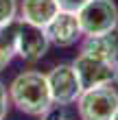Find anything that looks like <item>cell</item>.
<instances>
[{"label":"cell","mask_w":118,"mask_h":120,"mask_svg":"<svg viewBox=\"0 0 118 120\" xmlns=\"http://www.w3.org/2000/svg\"><path fill=\"white\" fill-rule=\"evenodd\" d=\"M9 98L11 105H15L26 116H42L55 105L46 74L37 72V70L20 72L9 85Z\"/></svg>","instance_id":"1"},{"label":"cell","mask_w":118,"mask_h":120,"mask_svg":"<svg viewBox=\"0 0 118 120\" xmlns=\"http://www.w3.org/2000/svg\"><path fill=\"white\" fill-rule=\"evenodd\" d=\"M83 37L109 33L118 26V7L114 0H90L77 11Z\"/></svg>","instance_id":"2"},{"label":"cell","mask_w":118,"mask_h":120,"mask_svg":"<svg viewBox=\"0 0 118 120\" xmlns=\"http://www.w3.org/2000/svg\"><path fill=\"white\" fill-rule=\"evenodd\" d=\"M118 109V92L112 85L83 90L77 98V114L81 120H112Z\"/></svg>","instance_id":"3"},{"label":"cell","mask_w":118,"mask_h":120,"mask_svg":"<svg viewBox=\"0 0 118 120\" xmlns=\"http://www.w3.org/2000/svg\"><path fill=\"white\" fill-rule=\"evenodd\" d=\"M46 81H48V87H50L53 103L61 105V107L77 103V98L83 92L72 63H59V66H55L46 74Z\"/></svg>","instance_id":"4"},{"label":"cell","mask_w":118,"mask_h":120,"mask_svg":"<svg viewBox=\"0 0 118 120\" xmlns=\"http://www.w3.org/2000/svg\"><path fill=\"white\" fill-rule=\"evenodd\" d=\"M50 39H48L46 31L42 26H35L31 22H24L22 18L15 20V48H18V57H22L24 61H39L48 52Z\"/></svg>","instance_id":"5"},{"label":"cell","mask_w":118,"mask_h":120,"mask_svg":"<svg viewBox=\"0 0 118 120\" xmlns=\"http://www.w3.org/2000/svg\"><path fill=\"white\" fill-rule=\"evenodd\" d=\"M74 72L79 76V83L83 90H92L101 85H112V81L116 79V68L109 66L107 61H103L99 57L90 52H79V57L72 61Z\"/></svg>","instance_id":"6"},{"label":"cell","mask_w":118,"mask_h":120,"mask_svg":"<svg viewBox=\"0 0 118 120\" xmlns=\"http://www.w3.org/2000/svg\"><path fill=\"white\" fill-rule=\"evenodd\" d=\"M44 31L48 35V39H50V44L59 46V48L74 46L83 37L79 15L72 13V11H59L57 15L44 26Z\"/></svg>","instance_id":"7"},{"label":"cell","mask_w":118,"mask_h":120,"mask_svg":"<svg viewBox=\"0 0 118 120\" xmlns=\"http://www.w3.org/2000/svg\"><path fill=\"white\" fill-rule=\"evenodd\" d=\"M83 52H90L94 57H99L103 61H107L109 66H114L118 70V26L109 33L94 35V37H85L81 44Z\"/></svg>","instance_id":"8"},{"label":"cell","mask_w":118,"mask_h":120,"mask_svg":"<svg viewBox=\"0 0 118 120\" xmlns=\"http://www.w3.org/2000/svg\"><path fill=\"white\" fill-rule=\"evenodd\" d=\"M61 9L57 0H22L20 2V18L35 26H44L57 15Z\"/></svg>","instance_id":"9"},{"label":"cell","mask_w":118,"mask_h":120,"mask_svg":"<svg viewBox=\"0 0 118 120\" xmlns=\"http://www.w3.org/2000/svg\"><path fill=\"white\" fill-rule=\"evenodd\" d=\"M13 57H18V48H15V22L0 26V70H4Z\"/></svg>","instance_id":"10"},{"label":"cell","mask_w":118,"mask_h":120,"mask_svg":"<svg viewBox=\"0 0 118 120\" xmlns=\"http://www.w3.org/2000/svg\"><path fill=\"white\" fill-rule=\"evenodd\" d=\"M20 4L18 0H0V26H7L18 20Z\"/></svg>","instance_id":"11"},{"label":"cell","mask_w":118,"mask_h":120,"mask_svg":"<svg viewBox=\"0 0 118 120\" xmlns=\"http://www.w3.org/2000/svg\"><path fill=\"white\" fill-rule=\"evenodd\" d=\"M39 120H72V116L68 114V111L61 107V105H53L50 109L46 111V114H42Z\"/></svg>","instance_id":"12"},{"label":"cell","mask_w":118,"mask_h":120,"mask_svg":"<svg viewBox=\"0 0 118 120\" xmlns=\"http://www.w3.org/2000/svg\"><path fill=\"white\" fill-rule=\"evenodd\" d=\"M9 105H11V98H9V87L0 81V120L7 118V111H9Z\"/></svg>","instance_id":"13"},{"label":"cell","mask_w":118,"mask_h":120,"mask_svg":"<svg viewBox=\"0 0 118 120\" xmlns=\"http://www.w3.org/2000/svg\"><path fill=\"white\" fill-rule=\"evenodd\" d=\"M90 0H57V4H59V9L61 11H72V13H77L83 4H88Z\"/></svg>","instance_id":"14"},{"label":"cell","mask_w":118,"mask_h":120,"mask_svg":"<svg viewBox=\"0 0 118 120\" xmlns=\"http://www.w3.org/2000/svg\"><path fill=\"white\" fill-rule=\"evenodd\" d=\"M112 120H118V109L114 111V116H112Z\"/></svg>","instance_id":"15"},{"label":"cell","mask_w":118,"mask_h":120,"mask_svg":"<svg viewBox=\"0 0 118 120\" xmlns=\"http://www.w3.org/2000/svg\"><path fill=\"white\" fill-rule=\"evenodd\" d=\"M114 81H116V83H118V70H116V79H114Z\"/></svg>","instance_id":"16"}]
</instances>
